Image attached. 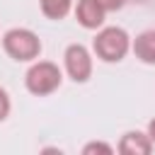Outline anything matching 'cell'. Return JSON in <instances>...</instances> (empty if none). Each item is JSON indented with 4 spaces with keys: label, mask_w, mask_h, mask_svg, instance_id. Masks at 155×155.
Segmentation results:
<instances>
[{
    "label": "cell",
    "mask_w": 155,
    "mask_h": 155,
    "mask_svg": "<svg viewBox=\"0 0 155 155\" xmlns=\"http://www.w3.org/2000/svg\"><path fill=\"white\" fill-rule=\"evenodd\" d=\"M92 48H94V53H97L99 61H104V63H119L131 51V36L121 27H104V29L97 31V36L92 41Z\"/></svg>",
    "instance_id": "cell-1"
},
{
    "label": "cell",
    "mask_w": 155,
    "mask_h": 155,
    "mask_svg": "<svg viewBox=\"0 0 155 155\" xmlns=\"http://www.w3.org/2000/svg\"><path fill=\"white\" fill-rule=\"evenodd\" d=\"M2 48H5V53L10 58H15L19 63H27V61H36L39 58V53H41V39L31 29L15 27V29L5 31Z\"/></svg>",
    "instance_id": "cell-2"
},
{
    "label": "cell",
    "mask_w": 155,
    "mask_h": 155,
    "mask_svg": "<svg viewBox=\"0 0 155 155\" xmlns=\"http://www.w3.org/2000/svg\"><path fill=\"white\" fill-rule=\"evenodd\" d=\"M61 82H63V73H61V68H58L56 63H51V61H36V63L27 70V75H24L27 90H29L31 94H36V97H46V94L56 92V90L61 87Z\"/></svg>",
    "instance_id": "cell-3"
},
{
    "label": "cell",
    "mask_w": 155,
    "mask_h": 155,
    "mask_svg": "<svg viewBox=\"0 0 155 155\" xmlns=\"http://www.w3.org/2000/svg\"><path fill=\"white\" fill-rule=\"evenodd\" d=\"M63 61L73 82H87L92 78V56L82 44H70L63 53Z\"/></svg>",
    "instance_id": "cell-4"
},
{
    "label": "cell",
    "mask_w": 155,
    "mask_h": 155,
    "mask_svg": "<svg viewBox=\"0 0 155 155\" xmlns=\"http://www.w3.org/2000/svg\"><path fill=\"white\" fill-rule=\"evenodd\" d=\"M104 15L107 10L97 0H78L75 5V17L85 29H99L104 24Z\"/></svg>",
    "instance_id": "cell-5"
},
{
    "label": "cell",
    "mask_w": 155,
    "mask_h": 155,
    "mask_svg": "<svg viewBox=\"0 0 155 155\" xmlns=\"http://www.w3.org/2000/svg\"><path fill=\"white\" fill-rule=\"evenodd\" d=\"M150 150H153V140L148 133H140V131H128L119 140L121 155H148Z\"/></svg>",
    "instance_id": "cell-6"
},
{
    "label": "cell",
    "mask_w": 155,
    "mask_h": 155,
    "mask_svg": "<svg viewBox=\"0 0 155 155\" xmlns=\"http://www.w3.org/2000/svg\"><path fill=\"white\" fill-rule=\"evenodd\" d=\"M131 48H133V53H136V58H138L140 63L155 65V29L140 31V34L133 39Z\"/></svg>",
    "instance_id": "cell-7"
},
{
    "label": "cell",
    "mask_w": 155,
    "mask_h": 155,
    "mask_svg": "<svg viewBox=\"0 0 155 155\" xmlns=\"http://www.w3.org/2000/svg\"><path fill=\"white\" fill-rule=\"evenodd\" d=\"M39 5H41L44 17H48V19H63L70 12L73 0H39Z\"/></svg>",
    "instance_id": "cell-8"
},
{
    "label": "cell",
    "mask_w": 155,
    "mask_h": 155,
    "mask_svg": "<svg viewBox=\"0 0 155 155\" xmlns=\"http://www.w3.org/2000/svg\"><path fill=\"white\" fill-rule=\"evenodd\" d=\"M111 150H114V148H111L109 143H102V140H94V143H87V145L82 148V153H85V155H92V153H107V155H109Z\"/></svg>",
    "instance_id": "cell-9"
},
{
    "label": "cell",
    "mask_w": 155,
    "mask_h": 155,
    "mask_svg": "<svg viewBox=\"0 0 155 155\" xmlns=\"http://www.w3.org/2000/svg\"><path fill=\"white\" fill-rule=\"evenodd\" d=\"M7 114H10V97H7V92L0 87V121H5Z\"/></svg>",
    "instance_id": "cell-10"
},
{
    "label": "cell",
    "mask_w": 155,
    "mask_h": 155,
    "mask_svg": "<svg viewBox=\"0 0 155 155\" xmlns=\"http://www.w3.org/2000/svg\"><path fill=\"white\" fill-rule=\"evenodd\" d=\"M107 12H116V10H121L124 5H126V0H97Z\"/></svg>",
    "instance_id": "cell-11"
},
{
    "label": "cell",
    "mask_w": 155,
    "mask_h": 155,
    "mask_svg": "<svg viewBox=\"0 0 155 155\" xmlns=\"http://www.w3.org/2000/svg\"><path fill=\"white\" fill-rule=\"evenodd\" d=\"M148 136H150V140L155 143V119H153V121L148 124Z\"/></svg>",
    "instance_id": "cell-12"
},
{
    "label": "cell",
    "mask_w": 155,
    "mask_h": 155,
    "mask_svg": "<svg viewBox=\"0 0 155 155\" xmlns=\"http://www.w3.org/2000/svg\"><path fill=\"white\" fill-rule=\"evenodd\" d=\"M133 2H145V0H133Z\"/></svg>",
    "instance_id": "cell-13"
}]
</instances>
